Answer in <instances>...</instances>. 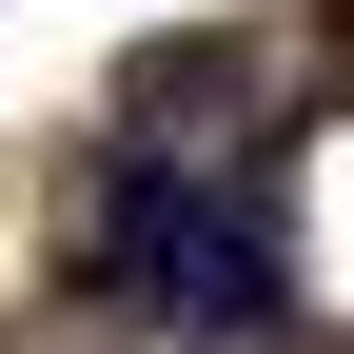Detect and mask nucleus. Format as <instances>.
Segmentation results:
<instances>
[{"label":"nucleus","mask_w":354,"mask_h":354,"mask_svg":"<svg viewBox=\"0 0 354 354\" xmlns=\"http://www.w3.org/2000/svg\"><path fill=\"white\" fill-rule=\"evenodd\" d=\"M276 295H295V236H276V158H236V177L118 158V236L79 256V315H158V335L236 354V335H276Z\"/></svg>","instance_id":"f257e3e1"},{"label":"nucleus","mask_w":354,"mask_h":354,"mask_svg":"<svg viewBox=\"0 0 354 354\" xmlns=\"http://www.w3.org/2000/svg\"><path fill=\"white\" fill-rule=\"evenodd\" d=\"M118 99H138V118H177V99H236V59H216V39H158V59L118 79Z\"/></svg>","instance_id":"f03ea898"}]
</instances>
